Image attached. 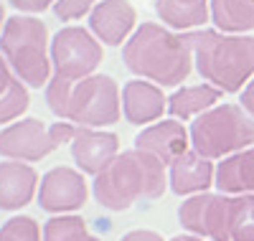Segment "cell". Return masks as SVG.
<instances>
[{
  "instance_id": "cell-16",
  "label": "cell",
  "mask_w": 254,
  "mask_h": 241,
  "mask_svg": "<svg viewBox=\"0 0 254 241\" xmlns=\"http://www.w3.org/2000/svg\"><path fill=\"white\" fill-rule=\"evenodd\" d=\"M38 188V173L23 160L0 163V211H20Z\"/></svg>"
},
{
  "instance_id": "cell-3",
  "label": "cell",
  "mask_w": 254,
  "mask_h": 241,
  "mask_svg": "<svg viewBox=\"0 0 254 241\" xmlns=\"http://www.w3.org/2000/svg\"><path fill=\"white\" fill-rule=\"evenodd\" d=\"M46 102L56 117L79 127H110L122 117L120 86L107 74H92L79 81L54 76L46 84Z\"/></svg>"
},
{
  "instance_id": "cell-21",
  "label": "cell",
  "mask_w": 254,
  "mask_h": 241,
  "mask_svg": "<svg viewBox=\"0 0 254 241\" xmlns=\"http://www.w3.org/2000/svg\"><path fill=\"white\" fill-rule=\"evenodd\" d=\"M211 20L224 33L254 31V0H211Z\"/></svg>"
},
{
  "instance_id": "cell-14",
  "label": "cell",
  "mask_w": 254,
  "mask_h": 241,
  "mask_svg": "<svg viewBox=\"0 0 254 241\" xmlns=\"http://www.w3.org/2000/svg\"><path fill=\"white\" fill-rule=\"evenodd\" d=\"M168 109V97L153 81H127L122 86V115L130 124H147L163 117Z\"/></svg>"
},
{
  "instance_id": "cell-27",
  "label": "cell",
  "mask_w": 254,
  "mask_h": 241,
  "mask_svg": "<svg viewBox=\"0 0 254 241\" xmlns=\"http://www.w3.org/2000/svg\"><path fill=\"white\" fill-rule=\"evenodd\" d=\"M120 241H163V236L155 234V231H147V229H137V231L125 234Z\"/></svg>"
},
{
  "instance_id": "cell-7",
  "label": "cell",
  "mask_w": 254,
  "mask_h": 241,
  "mask_svg": "<svg viewBox=\"0 0 254 241\" xmlns=\"http://www.w3.org/2000/svg\"><path fill=\"white\" fill-rule=\"evenodd\" d=\"M102 43L87 28L66 26L61 28L51 41V61L56 76L79 81L84 76H92L102 63Z\"/></svg>"
},
{
  "instance_id": "cell-13",
  "label": "cell",
  "mask_w": 254,
  "mask_h": 241,
  "mask_svg": "<svg viewBox=\"0 0 254 241\" xmlns=\"http://www.w3.org/2000/svg\"><path fill=\"white\" fill-rule=\"evenodd\" d=\"M135 147L155 155L163 165H171L190 147V132L176 120H163L145 127L135 137Z\"/></svg>"
},
{
  "instance_id": "cell-18",
  "label": "cell",
  "mask_w": 254,
  "mask_h": 241,
  "mask_svg": "<svg viewBox=\"0 0 254 241\" xmlns=\"http://www.w3.org/2000/svg\"><path fill=\"white\" fill-rule=\"evenodd\" d=\"M155 13L165 26L188 31L211 20V0H155Z\"/></svg>"
},
{
  "instance_id": "cell-29",
  "label": "cell",
  "mask_w": 254,
  "mask_h": 241,
  "mask_svg": "<svg viewBox=\"0 0 254 241\" xmlns=\"http://www.w3.org/2000/svg\"><path fill=\"white\" fill-rule=\"evenodd\" d=\"M171 241H208V239H201V236H176Z\"/></svg>"
},
{
  "instance_id": "cell-10",
  "label": "cell",
  "mask_w": 254,
  "mask_h": 241,
  "mask_svg": "<svg viewBox=\"0 0 254 241\" xmlns=\"http://www.w3.org/2000/svg\"><path fill=\"white\" fill-rule=\"evenodd\" d=\"M87 195H89V188L81 170L59 165V168H51L41 178L38 206L49 213H71L87 203Z\"/></svg>"
},
{
  "instance_id": "cell-24",
  "label": "cell",
  "mask_w": 254,
  "mask_h": 241,
  "mask_svg": "<svg viewBox=\"0 0 254 241\" xmlns=\"http://www.w3.org/2000/svg\"><path fill=\"white\" fill-rule=\"evenodd\" d=\"M0 241H44V231L31 216H13L0 229Z\"/></svg>"
},
{
  "instance_id": "cell-1",
  "label": "cell",
  "mask_w": 254,
  "mask_h": 241,
  "mask_svg": "<svg viewBox=\"0 0 254 241\" xmlns=\"http://www.w3.org/2000/svg\"><path fill=\"white\" fill-rule=\"evenodd\" d=\"M125 66L158 86H178L193 69V46L188 33H173L160 23H142L125 41Z\"/></svg>"
},
{
  "instance_id": "cell-2",
  "label": "cell",
  "mask_w": 254,
  "mask_h": 241,
  "mask_svg": "<svg viewBox=\"0 0 254 241\" xmlns=\"http://www.w3.org/2000/svg\"><path fill=\"white\" fill-rule=\"evenodd\" d=\"M168 188L165 165L142 150H127L94 175V198L107 211H127L137 201H155Z\"/></svg>"
},
{
  "instance_id": "cell-22",
  "label": "cell",
  "mask_w": 254,
  "mask_h": 241,
  "mask_svg": "<svg viewBox=\"0 0 254 241\" xmlns=\"http://www.w3.org/2000/svg\"><path fill=\"white\" fill-rule=\"evenodd\" d=\"M226 226L231 241H254V193L229 195Z\"/></svg>"
},
{
  "instance_id": "cell-20",
  "label": "cell",
  "mask_w": 254,
  "mask_h": 241,
  "mask_svg": "<svg viewBox=\"0 0 254 241\" xmlns=\"http://www.w3.org/2000/svg\"><path fill=\"white\" fill-rule=\"evenodd\" d=\"M28 109V92L20 76L10 69L5 56L0 54V124L18 120Z\"/></svg>"
},
{
  "instance_id": "cell-15",
  "label": "cell",
  "mask_w": 254,
  "mask_h": 241,
  "mask_svg": "<svg viewBox=\"0 0 254 241\" xmlns=\"http://www.w3.org/2000/svg\"><path fill=\"white\" fill-rule=\"evenodd\" d=\"M168 183L171 190L178 195H196L206 193L211 185H216V170L214 163L203 158L201 152L188 150L178 160L171 163V173H168Z\"/></svg>"
},
{
  "instance_id": "cell-9",
  "label": "cell",
  "mask_w": 254,
  "mask_h": 241,
  "mask_svg": "<svg viewBox=\"0 0 254 241\" xmlns=\"http://www.w3.org/2000/svg\"><path fill=\"white\" fill-rule=\"evenodd\" d=\"M59 147L61 145L56 142L51 127H46L36 117L13 122L5 129H0V155L8 160L36 163Z\"/></svg>"
},
{
  "instance_id": "cell-4",
  "label": "cell",
  "mask_w": 254,
  "mask_h": 241,
  "mask_svg": "<svg viewBox=\"0 0 254 241\" xmlns=\"http://www.w3.org/2000/svg\"><path fill=\"white\" fill-rule=\"evenodd\" d=\"M193 63L198 74L224 94L242 92L254 76V38L224 31H190Z\"/></svg>"
},
{
  "instance_id": "cell-30",
  "label": "cell",
  "mask_w": 254,
  "mask_h": 241,
  "mask_svg": "<svg viewBox=\"0 0 254 241\" xmlns=\"http://www.w3.org/2000/svg\"><path fill=\"white\" fill-rule=\"evenodd\" d=\"M3 28H5V8L0 3V33H3Z\"/></svg>"
},
{
  "instance_id": "cell-5",
  "label": "cell",
  "mask_w": 254,
  "mask_h": 241,
  "mask_svg": "<svg viewBox=\"0 0 254 241\" xmlns=\"http://www.w3.org/2000/svg\"><path fill=\"white\" fill-rule=\"evenodd\" d=\"M0 54L5 56L10 69L28 86L41 89L51 81V49L49 28L44 20L33 15H13L5 20L0 33Z\"/></svg>"
},
{
  "instance_id": "cell-6",
  "label": "cell",
  "mask_w": 254,
  "mask_h": 241,
  "mask_svg": "<svg viewBox=\"0 0 254 241\" xmlns=\"http://www.w3.org/2000/svg\"><path fill=\"white\" fill-rule=\"evenodd\" d=\"M254 145V117L242 104H216L190 124V147L208 160H224Z\"/></svg>"
},
{
  "instance_id": "cell-19",
  "label": "cell",
  "mask_w": 254,
  "mask_h": 241,
  "mask_svg": "<svg viewBox=\"0 0 254 241\" xmlns=\"http://www.w3.org/2000/svg\"><path fill=\"white\" fill-rule=\"evenodd\" d=\"M221 89H216L214 84H193L183 86L173 97H168V112L176 120H190L208 112L211 107H216L221 99Z\"/></svg>"
},
{
  "instance_id": "cell-25",
  "label": "cell",
  "mask_w": 254,
  "mask_h": 241,
  "mask_svg": "<svg viewBox=\"0 0 254 241\" xmlns=\"http://www.w3.org/2000/svg\"><path fill=\"white\" fill-rule=\"evenodd\" d=\"M94 5H97V0H56L54 13L59 20H76L81 15L92 13Z\"/></svg>"
},
{
  "instance_id": "cell-23",
  "label": "cell",
  "mask_w": 254,
  "mask_h": 241,
  "mask_svg": "<svg viewBox=\"0 0 254 241\" xmlns=\"http://www.w3.org/2000/svg\"><path fill=\"white\" fill-rule=\"evenodd\" d=\"M44 241H99L92 236L79 216H56L44 224Z\"/></svg>"
},
{
  "instance_id": "cell-17",
  "label": "cell",
  "mask_w": 254,
  "mask_h": 241,
  "mask_svg": "<svg viewBox=\"0 0 254 241\" xmlns=\"http://www.w3.org/2000/svg\"><path fill=\"white\" fill-rule=\"evenodd\" d=\"M216 185L221 193H229V195L254 193V145L219 163Z\"/></svg>"
},
{
  "instance_id": "cell-26",
  "label": "cell",
  "mask_w": 254,
  "mask_h": 241,
  "mask_svg": "<svg viewBox=\"0 0 254 241\" xmlns=\"http://www.w3.org/2000/svg\"><path fill=\"white\" fill-rule=\"evenodd\" d=\"M8 3L20 13H44L46 8H51L56 3V0H8Z\"/></svg>"
},
{
  "instance_id": "cell-12",
  "label": "cell",
  "mask_w": 254,
  "mask_h": 241,
  "mask_svg": "<svg viewBox=\"0 0 254 241\" xmlns=\"http://www.w3.org/2000/svg\"><path fill=\"white\" fill-rule=\"evenodd\" d=\"M135 20L137 13L130 0H99L89 13V28L102 43L120 46L135 33Z\"/></svg>"
},
{
  "instance_id": "cell-11",
  "label": "cell",
  "mask_w": 254,
  "mask_h": 241,
  "mask_svg": "<svg viewBox=\"0 0 254 241\" xmlns=\"http://www.w3.org/2000/svg\"><path fill=\"white\" fill-rule=\"evenodd\" d=\"M71 155L81 173L99 175L117 155H120V140L115 132H104L99 127H79L71 140Z\"/></svg>"
},
{
  "instance_id": "cell-28",
  "label": "cell",
  "mask_w": 254,
  "mask_h": 241,
  "mask_svg": "<svg viewBox=\"0 0 254 241\" xmlns=\"http://www.w3.org/2000/svg\"><path fill=\"white\" fill-rule=\"evenodd\" d=\"M242 107L247 109V115L249 117H254V76H252V81L244 86V92H242Z\"/></svg>"
},
{
  "instance_id": "cell-8",
  "label": "cell",
  "mask_w": 254,
  "mask_h": 241,
  "mask_svg": "<svg viewBox=\"0 0 254 241\" xmlns=\"http://www.w3.org/2000/svg\"><path fill=\"white\" fill-rule=\"evenodd\" d=\"M229 195L226 193H196L178 208V221L186 231L208 241H231L229 226Z\"/></svg>"
}]
</instances>
